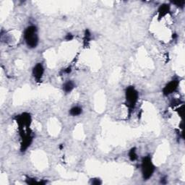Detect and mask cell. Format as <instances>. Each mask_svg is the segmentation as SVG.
<instances>
[{
  "label": "cell",
  "mask_w": 185,
  "mask_h": 185,
  "mask_svg": "<svg viewBox=\"0 0 185 185\" xmlns=\"http://www.w3.org/2000/svg\"><path fill=\"white\" fill-rule=\"evenodd\" d=\"M178 86H179V81L177 80H172L165 86V87L163 90V94L165 96L170 95L177 89Z\"/></svg>",
  "instance_id": "277c9868"
},
{
  "label": "cell",
  "mask_w": 185,
  "mask_h": 185,
  "mask_svg": "<svg viewBox=\"0 0 185 185\" xmlns=\"http://www.w3.org/2000/svg\"><path fill=\"white\" fill-rule=\"evenodd\" d=\"M43 72H44V69L41 63L37 64L33 69V75L37 81H40L43 75Z\"/></svg>",
  "instance_id": "5b68a950"
},
{
  "label": "cell",
  "mask_w": 185,
  "mask_h": 185,
  "mask_svg": "<svg viewBox=\"0 0 185 185\" xmlns=\"http://www.w3.org/2000/svg\"><path fill=\"white\" fill-rule=\"evenodd\" d=\"M155 171V166L149 156H146L142 161V173L145 179H148L153 176Z\"/></svg>",
  "instance_id": "7a4b0ae2"
},
{
  "label": "cell",
  "mask_w": 185,
  "mask_h": 185,
  "mask_svg": "<svg viewBox=\"0 0 185 185\" xmlns=\"http://www.w3.org/2000/svg\"><path fill=\"white\" fill-rule=\"evenodd\" d=\"M129 157H130V159L132 161H135L138 158V155H137L136 148H132L130 150V153H129Z\"/></svg>",
  "instance_id": "9c48e42d"
},
{
  "label": "cell",
  "mask_w": 185,
  "mask_h": 185,
  "mask_svg": "<svg viewBox=\"0 0 185 185\" xmlns=\"http://www.w3.org/2000/svg\"><path fill=\"white\" fill-rule=\"evenodd\" d=\"M82 108L79 107V106H74V107H72V109H70V111H69V114H70V115H72V116H78V115L81 114L82 113Z\"/></svg>",
  "instance_id": "ba28073f"
},
{
  "label": "cell",
  "mask_w": 185,
  "mask_h": 185,
  "mask_svg": "<svg viewBox=\"0 0 185 185\" xmlns=\"http://www.w3.org/2000/svg\"><path fill=\"white\" fill-rule=\"evenodd\" d=\"M174 4L176 5L177 6L179 7H183L184 5V1H179V2H174Z\"/></svg>",
  "instance_id": "8fae6325"
},
{
  "label": "cell",
  "mask_w": 185,
  "mask_h": 185,
  "mask_svg": "<svg viewBox=\"0 0 185 185\" xmlns=\"http://www.w3.org/2000/svg\"><path fill=\"white\" fill-rule=\"evenodd\" d=\"M75 87V84L72 81H67L66 82L64 85H63V90H64L65 93L68 94V93H70L72 90Z\"/></svg>",
  "instance_id": "8992f818"
},
{
  "label": "cell",
  "mask_w": 185,
  "mask_h": 185,
  "mask_svg": "<svg viewBox=\"0 0 185 185\" xmlns=\"http://www.w3.org/2000/svg\"><path fill=\"white\" fill-rule=\"evenodd\" d=\"M169 6L168 5H163L160 7L159 9H158V13H159L160 17H163V16L166 15L169 11Z\"/></svg>",
  "instance_id": "52a82bcc"
},
{
  "label": "cell",
  "mask_w": 185,
  "mask_h": 185,
  "mask_svg": "<svg viewBox=\"0 0 185 185\" xmlns=\"http://www.w3.org/2000/svg\"><path fill=\"white\" fill-rule=\"evenodd\" d=\"M93 184H96V185H98V184H101V182L100 179H92V182H91Z\"/></svg>",
  "instance_id": "30bf717a"
},
{
  "label": "cell",
  "mask_w": 185,
  "mask_h": 185,
  "mask_svg": "<svg viewBox=\"0 0 185 185\" xmlns=\"http://www.w3.org/2000/svg\"><path fill=\"white\" fill-rule=\"evenodd\" d=\"M72 38H73V36H72V35L71 33L67 34V35H66V37H65V39L67 41H71Z\"/></svg>",
  "instance_id": "7c38bea8"
},
{
  "label": "cell",
  "mask_w": 185,
  "mask_h": 185,
  "mask_svg": "<svg viewBox=\"0 0 185 185\" xmlns=\"http://www.w3.org/2000/svg\"><path fill=\"white\" fill-rule=\"evenodd\" d=\"M126 101H127L128 107L130 109H134L138 100V93L134 87H128L125 93Z\"/></svg>",
  "instance_id": "3957f363"
},
{
  "label": "cell",
  "mask_w": 185,
  "mask_h": 185,
  "mask_svg": "<svg viewBox=\"0 0 185 185\" xmlns=\"http://www.w3.org/2000/svg\"><path fill=\"white\" fill-rule=\"evenodd\" d=\"M70 72H71V68L70 67H68L67 69H66L65 70H64V72H65V73H69Z\"/></svg>",
  "instance_id": "4fadbf2b"
},
{
  "label": "cell",
  "mask_w": 185,
  "mask_h": 185,
  "mask_svg": "<svg viewBox=\"0 0 185 185\" xmlns=\"http://www.w3.org/2000/svg\"><path fill=\"white\" fill-rule=\"evenodd\" d=\"M24 38L28 47H36L38 43V37L37 35V29L35 26L31 25L26 28L24 33Z\"/></svg>",
  "instance_id": "6da1fadb"
}]
</instances>
